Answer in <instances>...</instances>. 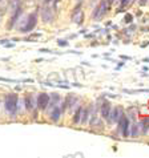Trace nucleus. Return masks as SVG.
I'll return each mask as SVG.
<instances>
[{
    "label": "nucleus",
    "mask_w": 149,
    "mask_h": 158,
    "mask_svg": "<svg viewBox=\"0 0 149 158\" xmlns=\"http://www.w3.org/2000/svg\"><path fill=\"white\" fill-rule=\"evenodd\" d=\"M17 101H19V97L15 93H11L6 97V101H4V106H6V110L11 114H15L17 110Z\"/></svg>",
    "instance_id": "1"
},
{
    "label": "nucleus",
    "mask_w": 149,
    "mask_h": 158,
    "mask_svg": "<svg viewBox=\"0 0 149 158\" xmlns=\"http://www.w3.org/2000/svg\"><path fill=\"white\" fill-rule=\"evenodd\" d=\"M36 24H37V15L36 14H31L27 17V21H25V24L20 28V32H23V33L31 32V31L36 27Z\"/></svg>",
    "instance_id": "2"
},
{
    "label": "nucleus",
    "mask_w": 149,
    "mask_h": 158,
    "mask_svg": "<svg viewBox=\"0 0 149 158\" xmlns=\"http://www.w3.org/2000/svg\"><path fill=\"white\" fill-rule=\"evenodd\" d=\"M119 122V130L121 131L122 137H128L129 135V129H130V125H129V118L122 114L120 117V120L117 121Z\"/></svg>",
    "instance_id": "3"
},
{
    "label": "nucleus",
    "mask_w": 149,
    "mask_h": 158,
    "mask_svg": "<svg viewBox=\"0 0 149 158\" xmlns=\"http://www.w3.org/2000/svg\"><path fill=\"white\" fill-rule=\"evenodd\" d=\"M81 3H79L76 7L73 8V12H72V21L74 24H81L83 20H84V12L81 10Z\"/></svg>",
    "instance_id": "4"
},
{
    "label": "nucleus",
    "mask_w": 149,
    "mask_h": 158,
    "mask_svg": "<svg viewBox=\"0 0 149 158\" xmlns=\"http://www.w3.org/2000/svg\"><path fill=\"white\" fill-rule=\"evenodd\" d=\"M49 101H51V97L48 93H40L37 96V101H36V105L39 109H41V110H44V109L49 105Z\"/></svg>",
    "instance_id": "5"
},
{
    "label": "nucleus",
    "mask_w": 149,
    "mask_h": 158,
    "mask_svg": "<svg viewBox=\"0 0 149 158\" xmlns=\"http://www.w3.org/2000/svg\"><path fill=\"white\" fill-rule=\"evenodd\" d=\"M107 8H108V4L103 0V2L99 4V7L93 11V14H92V17H93V19H101V17L105 15V12H107Z\"/></svg>",
    "instance_id": "6"
},
{
    "label": "nucleus",
    "mask_w": 149,
    "mask_h": 158,
    "mask_svg": "<svg viewBox=\"0 0 149 158\" xmlns=\"http://www.w3.org/2000/svg\"><path fill=\"white\" fill-rule=\"evenodd\" d=\"M122 114H124V112H122V108L116 106L115 109H112V110H111V114H109L108 122H109V124H112V122H117V121L120 120V117Z\"/></svg>",
    "instance_id": "7"
},
{
    "label": "nucleus",
    "mask_w": 149,
    "mask_h": 158,
    "mask_svg": "<svg viewBox=\"0 0 149 158\" xmlns=\"http://www.w3.org/2000/svg\"><path fill=\"white\" fill-rule=\"evenodd\" d=\"M111 110H112V106H111V102L109 101H103L101 104V108H100V112H101V117L105 118V120L108 121L109 118V114H111Z\"/></svg>",
    "instance_id": "8"
},
{
    "label": "nucleus",
    "mask_w": 149,
    "mask_h": 158,
    "mask_svg": "<svg viewBox=\"0 0 149 158\" xmlns=\"http://www.w3.org/2000/svg\"><path fill=\"white\" fill-rule=\"evenodd\" d=\"M138 126H140V134L145 135L149 130V117L143 118L141 122H138Z\"/></svg>",
    "instance_id": "9"
},
{
    "label": "nucleus",
    "mask_w": 149,
    "mask_h": 158,
    "mask_svg": "<svg viewBox=\"0 0 149 158\" xmlns=\"http://www.w3.org/2000/svg\"><path fill=\"white\" fill-rule=\"evenodd\" d=\"M61 116V108H59L57 105H53V108H52V112L49 113V117L52 121H59V118Z\"/></svg>",
    "instance_id": "10"
},
{
    "label": "nucleus",
    "mask_w": 149,
    "mask_h": 158,
    "mask_svg": "<svg viewBox=\"0 0 149 158\" xmlns=\"http://www.w3.org/2000/svg\"><path fill=\"white\" fill-rule=\"evenodd\" d=\"M41 17H43V20H44L45 23H48V21H51L52 19H53V14H52V10H51V8H43V11H41Z\"/></svg>",
    "instance_id": "11"
},
{
    "label": "nucleus",
    "mask_w": 149,
    "mask_h": 158,
    "mask_svg": "<svg viewBox=\"0 0 149 158\" xmlns=\"http://www.w3.org/2000/svg\"><path fill=\"white\" fill-rule=\"evenodd\" d=\"M83 106L77 108V110L74 112V116H73V122L74 124H80V120H81V113H83Z\"/></svg>",
    "instance_id": "12"
},
{
    "label": "nucleus",
    "mask_w": 149,
    "mask_h": 158,
    "mask_svg": "<svg viewBox=\"0 0 149 158\" xmlns=\"http://www.w3.org/2000/svg\"><path fill=\"white\" fill-rule=\"evenodd\" d=\"M130 128H132V131H129V134L132 135V137H137V135L140 134V126H138V124H137V122H134Z\"/></svg>",
    "instance_id": "13"
},
{
    "label": "nucleus",
    "mask_w": 149,
    "mask_h": 158,
    "mask_svg": "<svg viewBox=\"0 0 149 158\" xmlns=\"http://www.w3.org/2000/svg\"><path fill=\"white\" fill-rule=\"evenodd\" d=\"M25 108L31 110V109H33V100H32V96H27L25 97Z\"/></svg>",
    "instance_id": "14"
},
{
    "label": "nucleus",
    "mask_w": 149,
    "mask_h": 158,
    "mask_svg": "<svg viewBox=\"0 0 149 158\" xmlns=\"http://www.w3.org/2000/svg\"><path fill=\"white\" fill-rule=\"evenodd\" d=\"M88 117H89V112H88V109H83V113H81V120H80L81 124H85V122L88 121Z\"/></svg>",
    "instance_id": "15"
},
{
    "label": "nucleus",
    "mask_w": 149,
    "mask_h": 158,
    "mask_svg": "<svg viewBox=\"0 0 149 158\" xmlns=\"http://www.w3.org/2000/svg\"><path fill=\"white\" fill-rule=\"evenodd\" d=\"M124 21L125 23H130V21H132V15H125V19H124Z\"/></svg>",
    "instance_id": "16"
},
{
    "label": "nucleus",
    "mask_w": 149,
    "mask_h": 158,
    "mask_svg": "<svg viewBox=\"0 0 149 158\" xmlns=\"http://www.w3.org/2000/svg\"><path fill=\"white\" fill-rule=\"evenodd\" d=\"M59 45H61V47H67V45H68V41H65V40H59Z\"/></svg>",
    "instance_id": "17"
},
{
    "label": "nucleus",
    "mask_w": 149,
    "mask_h": 158,
    "mask_svg": "<svg viewBox=\"0 0 149 158\" xmlns=\"http://www.w3.org/2000/svg\"><path fill=\"white\" fill-rule=\"evenodd\" d=\"M120 2H121V6L124 7V6H126V4H129L130 0H120Z\"/></svg>",
    "instance_id": "18"
},
{
    "label": "nucleus",
    "mask_w": 149,
    "mask_h": 158,
    "mask_svg": "<svg viewBox=\"0 0 149 158\" xmlns=\"http://www.w3.org/2000/svg\"><path fill=\"white\" fill-rule=\"evenodd\" d=\"M113 0H107V4H112Z\"/></svg>",
    "instance_id": "19"
},
{
    "label": "nucleus",
    "mask_w": 149,
    "mask_h": 158,
    "mask_svg": "<svg viewBox=\"0 0 149 158\" xmlns=\"http://www.w3.org/2000/svg\"><path fill=\"white\" fill-rule=\"evenodd\" d=\"M44 2H45V3H49V2H52V0H44Z\"/></svg>",
    "instance_id": "20"
},
{
    "label": "nucleus",
    "mask_w": 149,
    "mask_h": 158,
    "mask_svg": "<svg viewBox=\"0 0 149 158\" xmlns=\"http://www.w3.org/2000/svg\"><path fill=\"white\" fill-rule=\"evenodd\" d=\"M0 19H2V16H0Z\"/></svg>",
    "instance_id": "21"
}]
</instances>
